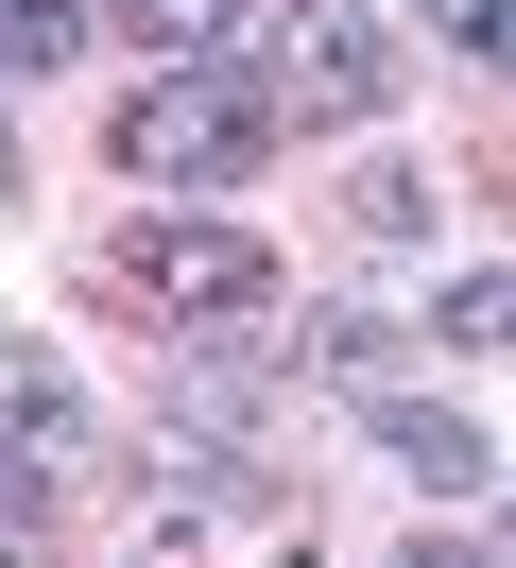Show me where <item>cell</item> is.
I'll return each instance as SVG.
<instances>
[{"label":"cell","instance_id":"1","mask_svg":"<svg viewBox=\"0 0 516 568\" xmlns=\"http://www.w3.org/2000/svg\"><path fill=\"white\" fill-rule=\"evenodd\" d=\"M103 293H121L138 327H190L206 345V327H275L293 276H275V242H241V224H138V242L103 258Z\"/></svg>","mask_w":516,"mask_h":568},{"label":"cell","instance_id":"2","mask_svg":"<svg viewBox=\"0 0 516 568\" xmlns=\"http://www.w3.org/2000/svg\"><path fill=\"white\" fill-rule=\"evenodd\" d=\"M275 155V104H259V70H155L121 104V173L138 190H241Z\"/></svg>","mask_w":516,"mask_h":568},{"label":"cell","instance_id":"3","mask_svg":"<svg viewBox=\"0 0 516 568\" xmlns=\"http://www.w3.org/2000/svg\"><path fill=\"white\" fill-rule=\"evenodd\" d=\"M396 18H362V0H293L275 18V52H259V104H275V139H344V121H378L396 104Z\"/></svg>","mask_w":516,"mask_h":568},{"label":"cell","instance_id":"4","mask_svg":"<svg viewBox=\"0 0 516 568\" xmlns=\"http://www.w3.org/2000/svg\"><path fill=\"white\" fill-rule=\"evenodd\" d=\"M362 448H378V465H413L431 499H482V414H465V396H431V379H413V396H378V414H362Z\"/></svg>","mask_w":516,"mask_h":568},{"label":"cell","instance_id":"5","mask_svg":"<svg viewBox=\"0 0 516 568\" xmlns=\"http://www.w3.org/2000/svg\"><path fill=\"white\" fill-rule=\"evenodd\" d=\"M155 70H224V36H241V0H103Z\"/></svg>","mask_w":516,"mask_h":568},{"label":"cell","instance_id":"6","mask_svg":"<svg viewBox=\"0 0 516 568\" xmlns=\"http://www.w3.org/2000/svg\"><path fill=\"white\" fill-rule=\"evenodd\" d=\"M69 52H87V0H0V70H69Z\"/></svg>","mask_w":516,"mask_h":568},{"label":"cell","instance_id":"7","mask_svg":"<svg viewBox=\"0 0 516 568\" xmlns=\"http://www.w3.org/2000/svg\"><path fill=\"white\" fill-rule=\"evenodd\" d=\"M52 499H69V465H34V448H0V568L52 534Z\"/></svg>","mask_w":516,"mask_h":568},{"label":"cell","instance_id":"8","mask_svg":"<svg viewBox=\"0 0 516 568\" xmlns=\"http://www.w3.org/2000/svg\"><path fill=\"white\" fill-rule=\"evenodd\" d=\"M431 327H447V345H516V276H447Z\"/></svg>","mask_w":516,"mask_h":568},{"label":"cell","instance_id":"9","mask_svg":"<svg viewBox=\"0 0 516 568\" xmlns=\"http://www.w3.org/2000/svg\"><path fill=\"white\" fill-rule=\"evenodd\" d=\"M344 224H362V242H413V224H431V190H413V173H344Z\"/></svg>","mask_w":516,"mask_h":568},{"label":"cell","instance_id":"10","mask_svg":"<svg viewBox=\"0 0 516 568\" xmlns=\"http://www.w3.org/2000/svg\"><path fill=\"white\" fill-rule=\"evenodd\" d=\"M396 568H499V551H482V534H413Z\"/></svg>","mask_w":516,"mask_h":568},{"label":"cell","instance_id":"11","mask_svg":"<svg viewBox=\"0 0 516 568\" xmlns=\"http://www.w3.org/2000/svg\"><path fill=\"white\" fill-rule=\"evenodd\" d=\"M0 379H18V327H0Z\"/></svg>","mask_w":516,"mask_h":568},{"label":"cell","instance_id":"12","mask_svg":"<svg viewBox=\"0 0 516 568\" xmlns=\"http://www.w3.org/2000/svg\"><path fill=\"white\" fill-rule=\"evenodd\" d=\"M0 190H18V155H0Z\"/></svg>","mask_w":516,"mask_h":568}]
</instances>
